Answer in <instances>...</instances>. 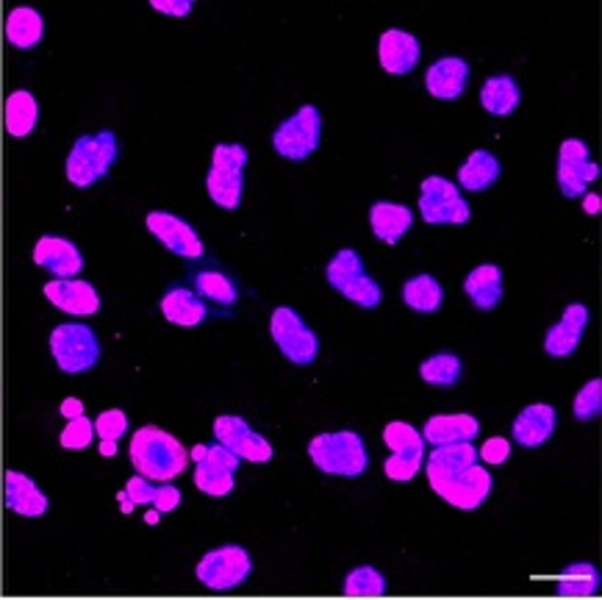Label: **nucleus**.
I'll return each mask as SVG.
<instances>
[{"instance_id":"obj_16","label":"nucleus","mask_w":602,"mask_h":600,"mask_svg":"<svg viewBox=\"0 0 602 600\" xmlns=\"http://www.w3.org/2000/svg\"><path fill=\"white\" fill-rule=\"evenodd\" d=\"M600 178V167L591 162L589 145L583 140H564L558 151V187L564 198H583L589 184Z\"/></svg>"},{"instance_id":"obj_48","label":"nucleus","mask_w":602,"mask_h":600,"mask_svg":"<svg viewBox=\"0 0 602 600\" xmlns=\"http://www.w3.org/2000/svg\"><path fill=\"white\" fill-rule=\"evenodd\" d=\"M158 520H161V512H156V509H150V512L145 514L147 525H158Z\"/></svg>"},{"instance_id":"obj_37","label":"nucleus","mask_w":602,"mask_h":600,"mask_svg":"<svg viewBox=\"0 0 602 600\" xmlns=\"http://www.w3.org/2000/svg\"><path fill=\"white\" fill-rule=\"evenodd\" d=\"M92 442H94V423L87 418V414L67 420L65 431L59 434V445L65 447V451H87Z\"/></svg>"},{"instance_id":"obj_27","label":"nucleus","mask_w":602,"mask_h":600,"mask_svg":"<svg viewBox=\"0 0 602 600\" xmlns=\"http://www.w3.org/2000/svg\"><path fill=\"white\" fill-rule=\"evenodd\" d=\"M36 123H40V103H36L34 92L29 89H14L3 103V125L7 134L14 140H25L34 134Z\"/></svg>"},{"instance_id":"obj_11","label":"nucleus","mask_w":602,"mask_h":600,"mask_svg":"<svg viewBox=\"0 0 602 600\" xmlns=\"http://www.w3.org/2000/svg\"><path fill=\"white\" fill-rule=\"evenodd\" d=\"M420 214L431 225H464L472 218V209L456 181L445 176H427L420 187Z\"/></svg>"},{"instance_id":"obj_17","label":"nucleus","mask_w":602,"mask_h":600,"mask_svg":"<svg viewBox=\"0 0 602 600\" xmlns=\"http://www.w3.org/2000/svg\"><path fill=\"white\" fill-rule=\"evenodd\" d=\"M42 292H45L51 307L70 314V318H94L103 307L98 289L83 278H51L42 287Z\"/></svg>"},{"instance_id":"obj_20","label":"nucleus","mask_w":602,"mask_h":600,"mask_svg":"<svg viewBox=\"0 0 602 600\" xmlns=\"http://www.w3.org/2000/svg\"><path fill=\"white\" fill-rule=\"evenodd\" d=\"M378 62L389 76H409L420 65V40L403 29H389L378 40Z\"/></svg>"},{"instance_id":"obj_10","label":"nucleus","mask_w":602,"mask_h":600,"mask_svg":"<svg viewBox=\"0 0 602 600\" xmlns=\"http://www.w3.org/2000/svg\"><path fill=\"white\" fill-rule=\"evenodd\" d=\"M322 142V112L314 103H305L289 120H283L272 134L276 154L289 162H303Z\"/></svg>"},{"instance_id":"obj_8","label":"nucleus","mask_w":602,"mask_h":600,"mask_svg":"<svg viewBox=\"0 0 602 600\" xmlns=\"http://www.w3.org/2000/svg\"><path fill=\"white\" fill-rule=\"evenodd\" d=\"M189 462H194V487L209 498H225L236 487V470L242 459L231 454L220 442L214 445H194L189 451Z\"/></svg>"},{"instance_id":"obj_29","label":"nucleus","mask_w":602,"mask_h":600,"mask_svg":"<svg viewBox=\"0 0 602 600\" xmlns=\"http://www.w3.org/2000/svg\"><path fill=\"white\" fill-rule=\"evenodd\" d=\"M3 34H7V42L18 51H31L42 42L45 36V20L36 9L31 7H18L9 12L7 25H3Z\"/></svg>"},{"instance_id":"obj_35","label":"nucleus","mask_w":602,"mask_h":600,"mask_svg":"<svg viewBox=\"0 0 602 600\" xmlns=\"http://www.w3.org/2000/svg\"><path fill=\"white\" fill-rule=\"evenodd\" d=\"M422 381L431 387L450 389L461 381V359L456 354H436L420 365Z\"/></svg>"},{"instance_id":"obj_12","label":"nucleus","mask_w":602,"mask_h":600,"mask_svg":"<svg viewBox=\"0 0 602 600\" xmlns=\"http://www.w3.org/2000/svg\"><path fill=\"white\" fill-rule=\"evenodd\" d=\"M253 573V559L247 554V547L242 545H220L203 556L194 567V576L205 589L214 592H228L239 584L247 581Z\"/></svg>"},{"instance_id":"obj_13","label":"nucleus","mask_w":602,"mask_h":600,"mask_svg":"<svg viewBox=\"0 0 602 600\" xmlns=\"http://www.w3.org/2000/svg\"><path fill=\"white\" fill-rule=\"evenodd\" d=\"M383 442L389 445L392 456L383 465V473L392 481L405 484L414 481L416 473L422 470V462H425V445L427 442L422 440L420 431L414 429L411 423H403V420H394L383 429Z\"/></svg>"},{"instance_id":"obj_46","label":"nucleus","mask_w":602,"mask_h":600,"mask_svg":"<svg viewBox=\"0 0 602 600\" xmlns=\"http://www.w3.org/2000/svg\"><path fill=\"white\" fill-rule=\"evenodd\" d=\"M100 456H103V459H114V456H118V442L100 440Z\"/></svg>"},{"instance_id":"obj_41","label":"nucleus","mask_w":602,"mask_h":600,"mask_svg":"<svg viewBox=\"0 0 602 600\" xmlns=\"http://www.w3.org/2000/svg\"><path fill=\"white\" fill-rule=\"evenodd\" d=\"M511 456V442L503 436H491L478 447V462L483 465H505Z\"/></svg>"},{"instance_id":"obj_43","label":"nucleus","mask_w":602,"mask_h":600,"mask_svg":"<svg viewBox=\"0 0 602 600\" xmlns=\"http://www.w3.org/2000/svg\"><path fill=\"white\" fill-rule=\"evenodd\" d=\"M150 7L156 12L167 14V18H189L194 9L192 0H150Z\"/></svg>"},{"instance_id":"obj_4","label":"nucleus","mask_w":602,"mask_h":600,"mask_svg":"<svg viewBox=\"0 0 602 600\" xmlns=\"http://www.w3.org/2000/svg\"><path fill=\"white\" fill-rule=\"evenodd\" d=\"M245 145H239V142H220L214 147L209 176H205V192L225 212H236L239 209L242 187H245Z\"/></svg>"},{"instance_id":"obj_21","label":"nucleus","mask_w":602,"mask_h":600,"mask_svg":"<svg viewBox=\"0 0 602 600\" xmlns=\"http://www.w3.org/2000/svg\"><path fill=\"white\" fill-rule=\"evenodd\" d=\"M3 498H7V509L14 512L18 518H42L51 509V500L34 484V478H29L20 470H7L3 476Z\"/></svg>"},{"instance_id":"obj_14","label":"nucleus","mask_w":602,"mask_h":600,"mask_svg":"<svg viewBox=\"0 0 602 600\" xmlns=\"http://www.w3.org/2000/svg\"><path fill=\"white\" fill-rule=\"evenodd\" d=\"M145 225L170 254L181 256L187 262H198L205 256V245L198 231H194V225L189 220L178 218L176 212L153 209V212H147Z\"/></svg>"},{"instance_id":"obj_39","label":"nucleus","mask_w":602,"mask_h":600,"mask_svg":"<svg viewBox=\"0 0 602 600\" xmlns=\"http://www.w3.org/2000/svg\"><path fill=\"white\" fill-rule=\"evenodd\" d=\"M572 412H575V418L583 420V423L586 420L600 418V412H602V381L600 378H591V381L580 389L578 398H575Z\"/></svg>"},{"instance_id":"obj_7","label":"nucleus","mask_w":602,"mask_h":600,"mask_svg":"<svg viewBox=\"0 0 602 600\" xmlns=\"http://www.w3.org/2000/svg\"><path fill=\"white\" fill-rule=\"evenodd\" d=\"M325 278L336 292L345 295L350 303H356L361 309H378L380 300H383V289L364 270L361 256L353 247H342L339 254L327 262Z\"/></svg>"},{"instance_id":"obj_23","label":"nucleus","mask_w":602,"mask_h":600,"mask_svg":"<svg viewBox=\"0 0 602 600\" xmlns=\"http://www.w3.org/2000/svg\"><path fill=\"white\" fill-rule=\"evenodd\" d=\"M469 84V62L461 56H442L425 73V89L436 100H458Z\"/></svg>"},{"instance_id":"obj_25","label":"nucleus","mask_w":602,"mask_h":600,"mask_svg":"<svg viewBox=\"0 0 602 600\" xmlns=\"http://www.w3.org/2000/svg\"><path fill=\"white\" fill-rule=\"evenodd\" d=\"M480 434V420L469 412L456 414H436L422 429V440L431 442L433 447L453 445V442H472Z\"/></svg>"},{"instance_id":"obj_24","label":"nucleus","mask_w":602,"mask_h":600,"mask_svg":"<svg viewBox=\"0 0 602 600\" xmlns=\"http://www.w3.org/2000/svg\"><path fill=\"white\" fill-rule=\"evenodd\" d=\"M556 409L550 403H533V407L522 409L516 414L514 425H511V434H514L516 445L542 447L544 442L550 440L553 431H556Z\"/></svg>"},{"instance_id":"obj_40","label":"nucleus","mask_w":602,"mask_h":600,"mask_svg":"<svg viewBox=\"0 0 602 600\" xmlns=\"http://www.w3.org/2000/svg\"><path fill=\"white\" fill-rule=\"evenodd\" d=\"M181 500H183V495H181V489L176 487V484L161 481V484H156V492H153L150 507L156 509V512H161V514H170V512H176L178 507H181Z\"/></svg>"},{"instance_id":"obj_42","label":"nucleus","mask_w":602,"mask_h":600,"mask_svg":"<svg viewBox=\"0 0 602 600\" xmlns=\"http://www.w3.org/2000/svg\"><path fill=\"white\" fill-rule=\"evenodd\" d=\"M153 492H156V484L142 476L129 478V484H125V495L134 500V507H150Z\"/></svg>"},{"instance_id":"obj_19","label":"nucleus","mask_w":602,"mask_h":600,"mask_svg":"<svg viewBox=\"0 0 602 600\" xmlns=\"http://www.w3.org/2000/svg\"><path fill=\"white\" fill-rule=\"evenodd\" d=\"M589 320L591 314L586 303H580V300L569 303V307L564 309L561 320H558V323L547 331V336H544V354L553 356V359H567V356H572L575 351H578L580 340H583L586 329H589Z\"/></svg>"},{"instance_id":"obj_45","label":"nucleus","mask_w":602,"mask_h":600,"mask_svg":"<svg viewBox=\"0 0 602 600\" xmlns=\"http://www.w3.org/2000/svg\"><path fill=\"white\" fill-rule=\"evenodd\" d=\"M583 212H586V214H591V218H594V214H600V212H602V198H600V192H586V195H583Z\"/></svg>"},{"instance_id":"obj_5","label":"nucleus","mask_w":602,"mask_h":600,"mask_svg":"<svg viewBox=\"0 0 602 600\" xmlns=\"http://www.w3.org/2000/svg\"><path fill=\"white\" fill-rule=\"evenodd\" d=\"M51 356L62 373L81 376L100 362V340L87 323H62L51 331Z\"/></svg>"},{"instance_id":"obj_22","label":"nucleus","mask_w":602,"mask_h":600,"mask_svg":"<svg viewBox=\"0 0 602 600\" xmlns=\"http://www.w3.org/2000/svg\"><path fill=\"white\" fill-rule=\"evenodd\" d=\"M158 309H161L164 320L178 325V329H198L209 318L205 300L194 289L183 287V284H176V287L167 289L161 295V300H158Z\"/></svg>"},{"instance_id":"obj_9","label":"nucleus","mask_w":602,"mask_h":600,"mask_svg":"<svg viewBox=\"0 0 602 600\" xmlns=\"http://www.w3.org/2000/svg\"><path fill=\"white\" fill-rule=\"evenodd\" d=\"M269 336L292 365L309 367L320 354V336L309 329L303 314L292 307H278L269 318Z\"/></svg>"},{"instance_id":"obj_44","label":"nucleus","mask_w":602,"mask_h":600,"mask_svg":"<svg viewBox=\"0 0 602 600\" xmlns=\"http://www.w3.org/2000/svg\"><path fill=\"white\" fill-rule=\"evenodd\" d=\"M59 412H62V418L73 420V418H81V414L87 412V409H83V400L81 398H65V400H62Z\"/></svg>"},{"instance_id":"obj_30","label":"nucleus","mask_w":602,"mask_h":600,"mask_svg":"<svg viewBox=\"0 0 602 600\" xmlns=\"http://www.w3.org/2000/svg\"><path fill=\"white\" fill-rule=\"evenodd\" d=\"M503 165L491 151H472L469 159L458 167V189H467V192H483L491 184L498 181Z\"/></svg>"},{"instance_id":"obj_18","label":"nucleus","mask_w":602,"mask_h":600,"mask_svg":"<svg viewBox=\"0 0 602 600\" xmlns=\"http://www.w3.org/2000/svg\"><path fill=\"white\" fill-rule=\"evenodd\" d=\"M34 265L53 278H78L83 270L81 247L62 234H42L34 245Z\"/></svg>"},{"instance_id":"obj_33","label":"nucleus","mask_w":602,"mask_h":600,"mask_svg":"<svg viewBox=\"0 0 602 600\" xmlns=\"http://www.w3.org/2000/svg\"><path fill=\"white\" fill-rule=\"evenodd\" d=\"M194 292L216 307H236V300H239L234 278L223 270H214V267L194 273Z\"/></svg>"},{"instance_id":"obj_38","label":"nucleus","mask_w":602,"mask_h":600,"mask_svg":"<svg viewBox=\"0 0 602 600\" xmlns=\"http://www.w3.org/2000/svg\"><path fill=\"white\" fill-rule=\"evenodd\" d=\"M92 423H94V436H98V440L120 442L125 434H129V414H125L123 409H105V412H100Z\"/></svg>"},{"instance_id":"obj_3","label":"nucleus","mask_w":602,"mask_h":600,"mask_svg":"<svg viewBox=\"0 0 602 600\" xmlns=\"http://www.w3.org/2000/svg\"><path fill=\"white\" fill-rule=\"evenodd\" d=\"M120 159V142L114 131H98V134L78 136L76 145L67 154V181L76 189H89L100 178L109 176Z\"/></svg>"},{"instance_id":"obj_34","label":"nucleus","mask_w":602,"mask_h":600,"mask_svg":"<svg viewBox=\"0 0 602 600\" xmlns=\"http://www.w3.org/2000/svg\"><path fill=\"white\" fill-rule=\"evenodd\" d=\"M556 592L561 598H591V595L600 592V573H597L594 565H586V562L569 565L558 578Z\"/></svg>"},{"instance_id":"obj_6","label":"nucleus","mask_w":602,"mask_h":600,"mask_svg":"<svg viewBox=\"0 0 602 600\" xmlns=\"http://www.w3.org/2000/svg\"><path fill=\"white\" fill-rule=\"evenodd\" d=\"M427 484L445 503L461 509V512H475L486 503L491 495V473L480 462L461 467L453 473H427Z\"/></svg>"},{"instance_id":"obj_26","label":"nucleus","mask_w":602,"mask_h":600,"mask_svg":"<svg viewBox=\"0 0 602 600\" xmlns=\"http://www.w3.org/2000/svg\"><path fill=\"white\" fill-rule=\"evenodd\" d=\"M369 225H372V234L387 245H398L405 234L414 225V212L403 203H392V200H378L372 209H369Z\"/></svg>"},{"instance_id":"obj_1","label":"nucleus","mask_w":602,"mask_h":600,"mask_svg":"<svg viewBox=\"0 0 602 600\" xmlns=\"http://www.w3.org/2000/svg\"><path fill=\"white\" fill-rule=\"evenodd\" d=\"M129 456L136 476L147 478L153 484L172 481L189 467V451L181 445V440L167 434L158 425H142L131 436Z\"/></svg>"},{"instance_id":"obj_36","label":"nucleus","mask_w":602,"mask_h":600,"mask_svg":"<svg viewBox=\"0 0 602 600\" xmlns=\"http://www.w3.org/2000/svg\"><path fill=\"white\" fill-rule=\"evenodd\" d=\"M342 592H345V598H383L387 595V576L369 565L356 567L345 578Z\"/></svg>"},{"instance_id":"obj_47","label":"nucleus","mask_w":602,"mask_h":600,"mask_svg":"<svg viewBox=\"0 0 602 600\" xmlns=\"http://www.w3.org/2000/svg\"><path fill=\"white\" fill-rule=\"evenodd\" d=\"M118 500H120V512H123V514H134V509H136L134 500H131L129 495H125V489L118 495Z\"/></svg>"},{"instance_id":"obj_15","label":"nucleus","mask_w":602,"mask_h":600,"mask_svg":"<svg viewBox=\"0 0 602 600\" xmlns=\"http://www.w3.org/2000/svg\"><path fill=\"white\" fill-rule=\"evenodd\" d=\"M214 440L223 447H228L231 454L239 456L242 462H256V465H267L276 451L258 434L256 429L247 425V420L236 418V414H220L214 420Z\"/></svg>"},{"instance_id":"obj_28","label":"nucleus","mask_w":602,"mask_h":600,"mask_svg":"<svg viewBox=\"0 0 602 600\" xmlns=\"http://www.w3.org/2000/svg\"><path fill=\"white\" fill-rule=\"evenodd\" d=\"M464 292L480 312L500 307L503 300V270L498 265H480L464 278Z\"/></svg>"},{"instance_id":"obj_31","label":"nucleus","mask_w":602,"mask_h":600,"mask_svg":"<svg viewBox=\"0 0 602 600\" xmlns=\"http://www.w3.org/2000/svg\"><path fill=\"white\" fill-rule=\"evenodd\" d=\"M522 100V89L516 84V78L511 76H491L489 81L480 89V103L489 114L494 118H509V114L516 112Z\"/></svg>"},{"instance_id":"obj_2","label":"nucleus","mask_w":602,"mask_h":600,"mask_svg":"<svg viewBox=\"0 0 602 600\" xmlns=\"http://www.w3.org/2000/svg\"><path fill=\"white\" fill-rule=\"evenodd\" d=\"M309 456L316 470L336 478H361L369 467L367 442L356 431L316 434L309 442Z\"/></svg>"},{"instance_id":"obj_32","label":"nucleus","mask_w":602,"mask_h":600,"mask_svg":"<svg viewBox=\"0 0 602 600\" xmlns=\"http://www.w3.org/2000/svg\"><path fill=\"white\" fill-rule=\"evenodd\" d=\"M403 300L405 307L414 309L420 314H433L442 309V300H445V289L433 276L422 273V276H414L405 281L403 287Z\"/></svg>"}]
</instances>
